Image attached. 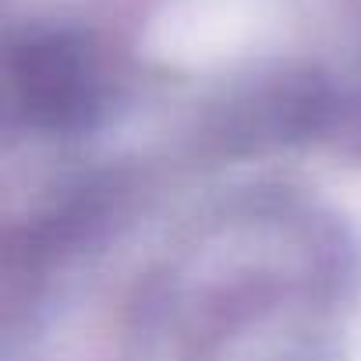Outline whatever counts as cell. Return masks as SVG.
Returning <instances> with one entry per match:
<instances>
[{
	"instance_id": "obj_1",
	"label": "cell",
	"mask_w": 361,
	"mask_h": 361,
	"mask_svg": "<svg viewBox=\"0 0 361 361\" xmlns=\"http://www.w3.org/2000/svg\"><path fill=\"white\" fill-rule=\"evenodd\" d=\"M8 71L22 117L47 135H78L103 114V68L82 32L50 29L18 39Z\"/></svg>"
}]
</instances>
